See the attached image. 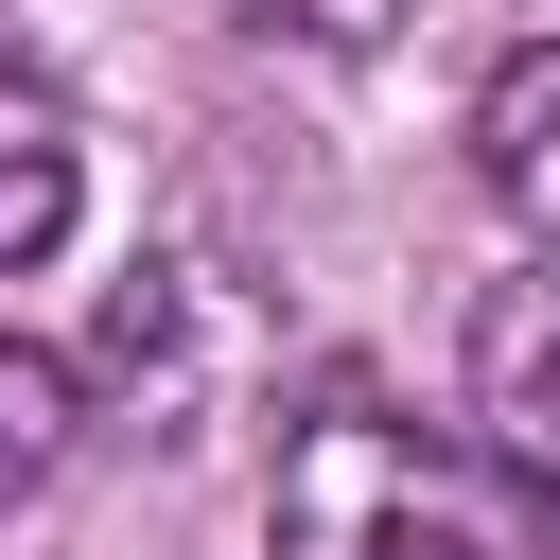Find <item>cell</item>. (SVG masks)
I'll return each instance as SVG.
<instances>
[{
	"label": "cell",
	"mask_w": 560,
	"mask_h": 560,
	"mask_svg": "<svg viewBox=\"0 0 560 560\" xmlns=\"http://www.w3.org/2000/svg\"><path fill=\"white\" fill-rule=\"evenodd\" d=\"M70 210H88V122H70V88L0 35V280H35V262L70 245Z\"/></svg>",
	"instance_id": "obj_3"
},
{
	"label": "cell",
	"mask_w": 560,
	"mask_h": 560,
	"mask_svg": "<svg viewBox=\"0 0 560 560\" xmlns=\"http://www.w3.org/2000/svg\"><path fill=\"white\" fill-rule=\"evenodd\" d=\"M245 35H280V52H385L420 0H228Z\"/></svg>",
	"instance_id": "obj_6"
},
{
	"label": "cell",
	"mask_w": 560,
	"mask_h": 560,
	"mask_svg": "<svg viewBox=\"0 0 560 560\" xmlns=\"http://www.w3.org/2000/svg\"><path fill=\"white\" fill-rule=\"evenodd\" d=\"M472 192H490L525 245H560V35L490 52V88H472Z\"/></svg>",
	"instance_id": "obj_4"
},
{
	"label": "cell",
	"mask_w": 560,
	"mask_h": 560,
	"mask_svg": "<svg viewBox=\"0 0 560 560\" xmlns=\"http://www.w3.org/2000/svg\"><path fill=\"white\" fill-rule=\"evenodd\" d=\"M70 438H88V385H70L35 332H0V525H18V508L70 472Z\"/></svg>",
	"instance_id": "obj_5"
},
{
	"label": "cell",
	"mask_w": 560,
	"mask_h": 560,
	"mask_svg": "<svg viewBox=\"0 0 560 560\" xmlns=\"http://www.w3.org/2000/svg\"><path fill=\"white\" fill-rule=\"evenodd\" d=\"M262 560H560V490L455 420L332 385L262 472Z\"/></svg>",
	"instance_id": "obj_1"
},
{
	"label": "cell",
	"mask_w": 560,
	"mask_h": 560,
	"mask_svg": "<svg viewBox=\"0 0 560 560\" xmlns=\"http://www.w3.org/2000/svg\"><path fill=\"white\" fill-rule=\"evenodd\" d=\"M472 438L560 490V245L525 280H490V315H472Z\"/></svg>",
	"instance_id": "obj_2"
}]
</instances>
